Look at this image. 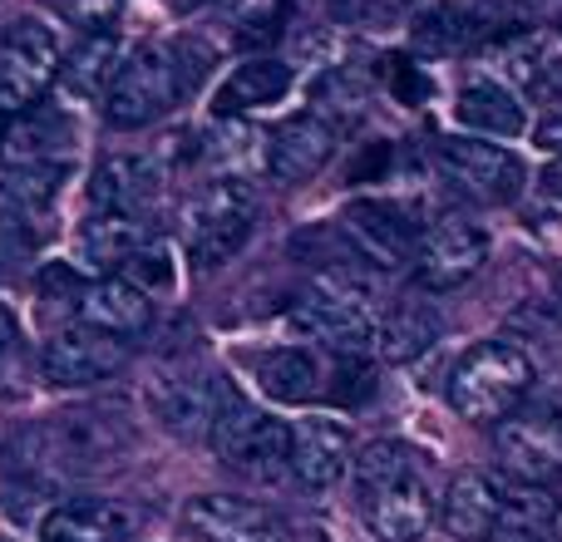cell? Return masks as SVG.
Instances as JSON below:
<instances>
[{
  "instance_id": "obj_39",
  "label": "cell",
  "mask_w": 562,
  "mask_h": 542,
  "mask_svg": "<svg viewBox=\"0 0 562 542\" xmlns=\"http://www.w3.org/2000/svg\"><path fill=\"white\" fill-rule=\"evenodd\" d=\"M40 291H45V296H59V291H69V296H75L79 291V276H75V267H45L40 271Z\"/></svg>"
},
{
  "instance_id": "obj_3",
  "label": "cell",
  "mask_w": 562,
  "mask_h": 542,
  "mask_svg": "<svg viewBox=\"0 0 562 542\" xmlns=\"http://www.w3.org/2000/svg\"><path fill=\"white\" fill-rule=\"evenodd\" d=\"M291 320H296L301 336L330 340V346H370L380 316H375V296H370L366 281L330 267L306 281V291L291 306Z\"/></svg>"
},
{
  "instance_id": "obj_5",
  "label": "cell",
  "mask_w": 562,
  "mask_h": 542,
  "mask_svg": "<svg viewBox=\"0 0 562 542\" xmlns=\"http://www.w3.org/2000/svg\"><path fill=\"white\" fill-rule=\"evenodd\" d=\"M188 94L183 69L173 59V45H144L119 65L114 84L104 94V118L114 128H144L164 118Z\"/></svg>"
},
{
  "instance_id": "obj_15",
  "label": "cell",
  "mask_w": 562,
  "mask_h": 542,
  "mask_svg": "<svg viewBox=\"0 0 562 542\" xmlns=\"http://www.w3.org/2000/svg\"><path fill=\"white\" fill-rule=\"evenodd\" d=\"M336 154V124L311 114H291L286 124H277L272 144H267V173L277 183H311Z\"/></svg>"
},
{
  "instance_id": "obj_11",
  "label": "cell",
  "mask_w": 562,
  "mask_h": 542,
  "mask_svg": "<svg viewBox=\"0 0 562 542\" xmlns=\"http://www.w3.org/2000/svg\"><path fill=\"white\" fill-rule=\"evenodd\" d=\"M124 360H128L124 340L104 336V330H89V326L59 330V336L40 350V370H45V380L59 389L99 385V380H109L114 370H124Z\"/></svg>"
},
{
  "instance_id": "obj_31",
  "label": "cell",
  "mask_w": 562,
  "mask_h": 542,
  "mask_svg": "<svg viewBox=\"0 0 562 542\" xmlns=\"http://www.w3.org/2000/svg\"><path fill=\"white\" fill-rule=\"evenodd\" d=\"M138 247H144V227H138V217L99 213V217H89L85 233H79V257L94 262V267H124Z\"/></svg>"
},
{
  "instance_id": "obj_7",
  "label": "cell",
  "mask_w": 562,
  "mask_h": 542,
  "mask_svg": "<svg viewBox=\"0 0 562 542\" xmlns=\"http://www.w3.org/2000/svg\"><path fill=\"white\" fill-rule=\"evenodd\" d=\"M494 444H498L508 478H524V484H538V488L562 478V415L558 409L518 405L514 415L494 425Z\"/></svg>"
},
{
  "instance_id": "obj_18",
  "label": "cell",
  "mask_w": 562,
  "mask_h": 542,
  "mask_svg": "<svg viewBox=\"0 0 562 542\" xmlns=\"http://www.w3.org/2000/svg\"><path fill=\"white\" fill-rule=\"evenodd\" d=\"M154 320V301L124 276H104L79 291V326L104 330V336H144Z\"/></svg>"
},
{
  "instance_id": "obj_19",
  "label": "cell",
  "mask_w": 562,
  "mask_h": 542,
  "mask_svg": "<svg viewBox=\"0 0 562 542\" xmlns=\"http://www.w3.org/2000/svg\"><path fill=\"white\" fill-rule=\"evenodd\" d=\"M134 538V513L109 498H79L59 504L40 523V542H128Z\"/></svg>"
},
{
  "instance_id": "obj_4",
  "label": "cell",
  "mask_w": 562,
  "mask_h": 542,
  "mask_svg": "<svg viewBox=\"0 0 562 542\" xmlns=\"http://www.w3.org/2000/svg\"><path fill=\"white\" fill-rule=\"evenodd\" d=\"M207 444L217 449V459L227 468H243L252 478H277L291 468V425H281L272 415H257L233 385L223 389Z\"/></svg>"
},
{
  "instance_id": "obj_17",
  "label": "cell",
  "mask_w": 562,
  "mask_h": 542,
  "mask_svg": "<svg viewBox=\"0 0 562 542\" xmlns=\"http://www.w3.org/2000/svg\"><path fill=\"white\" fill-rule=\"evenodd\" d=\"M350 468V434L336 419H301L291 429V474L301 488L326 494L330 484H340V474Z\"/></svg>"
},
{
  "instance_id": "obj_23",
  "label": "cell",
  "mask_w": 562,
  "mask_h": 542,
  "mask_svg": "<svg viewBox=\"0 0 562 542\" xmlns=\"http://www.w3.org/2000/svg\"><path fill=\"white\" fill-rule=\"evenodd\" d=\"M291 65L286 59H272V55H257V59H243V65L233 69V75L223 79V89H217L213 109L223 118L233 114H247V109H262V104H277V99L291 94Z\"/></svg>"
},
{
  "instance_id": "obj_33",
  "label": "cell",
  "mask_w": 562,
  "mask_h": 542,
  "mask_svg": "<svg viewBox=\"0 0 562 542\" xmlns=\"http://www.w3.org/2000/svg\"><path fill=\"white\" fill-rule=\"evenodd\" d=\"M518 75L528 79V89L548 99V104H562V39H528L518 49Z\"/></svg>"
},
{
  "instance_id": "obj_9",
  "label": "cell",
  "mask_w": 562,
  "mask_h": 542,
  "mask_svg": "<svg viewBox=\"0 0 562 542\" xmlns=\"http://www.w3.org/2000/svg\"><path fill=\"white\" fill-rule=\"evenodd\" d=\"M59 75V45L45 25L15 20L0 35V114H20L49 89Z\"/></svg>"
},
{
  "instance_id": "obj_1",
  "label": "cell",
  "mask_w": 562,
  "mask_h": 542,
  "mask_svg": "<svg viewBox=\"0 0 562 542\" xmlns=\"http://www.w3.org/2000/svg\"><path fill=\"white\" fill-rule=\"evenodd\" d=\"M538 370L528 350L508 346V340H484L474 346L449 375V405L474 425H498L528 399Z\"/></svg>"
},
{
  "instance_id": "obj_42",
  "label": "cell",
  "mask_w": 562,
  "mask_h": 542,
  "mask_svg": "<svg viewBox=\"0 0 562 542\" xmlns=\"http://www.w3.org/2000/svg\"><path fill=\"white\" fill-rule=\"evenodd\" d=\"M173 10H193V5H203V0H168Z\"/></svg>"
},
{
  "instance_id": "obj_25",
  "label": "cell",
  "mask_w": 562,
  "mask_h": 542,
  "mask_svg": "<svg viewBox=\"0 0 562 542\" xmlns=\"http://www.w3.org/2000/svg\"><path fill=\"white\" fill-rule=\"evenodd\" d=\"M252 380L262 385V395L281 399V405H306L321 389V360L301 346H277V350H257L247 355Z\"/></svg>"
},
{
  "instance_id": "obj_41",
  "label": "cell",
  "mask_w": 562,
  "mask_h": 542,
  "mask_svg": "<svg viewBox=\"0 0 562 542\" xmlns=\"http://www.w3.org/2000/svg\"><path fill=\"white\" fill-rule=\"evenodd\" d=\"M10 330H15V320H10V310H5V306H0V350H5V346H10Z\"/></svg>"
},
{
  "instance_id": "obj_34",
  "label": "cell",
  "mask_w": 562,
  "mask_h": 542,
  "mask_svg": "<svg viewBox=\"0 0 562 542\" xmlns=\"http://www.w3.org/2000/svg\"><path fill=\"white\" fill-rule=\"evenodd\" d=\"M217 10H223L227 25H233L237 39H247V45H257V39H272V35H277L281 0H217Z\"/></svg>"
},
{
  "instance_id": "obj_21",
  "label": "cell",
  "mask_w": 562,
  "mask_h": 542,
  "mask_svg": "<svg viewBox=\"0 0 562 542\" xmlns=\"http://www.w3.org/2000/svg\"><path fill=\"white\" fill-rule=\"evenodd\" d=\"M439 523H445L449 538L459 542H484L498 528V488L494 474H479V468H464V474L449 484L445 504H439Z\"/></svg>"
},
{
  "instance_id": "obj_32",
  "label": "cell",
  "mask_w": 562,
  "mask_h": 542,
  "mask_svg": "<svg viewBox=\"0 0 562 542\" xmlns=\"http://www.w3.org/2000/svg\"><path fill=\"white\" fill-rule=\"evenodd\" d=\"M415 449L400 444V439H375V444H366L360 454H350V484H356V498L375 494L380 484H390V478L409 474L415 468Z\"/></svg>"
},
{
  "instance_id": "obj_12",
  "label": "cell",
  "mask_w": 562,
  "mask_h": 542,
  "mask_svg": "<svg viewBox=\"0 0 562 542\" xmlns=\"http://www.w3.org/2000/svg\"><path fill=\"white\" fill-rule=\"evenodd\" d=\"M227 380L217 375H193V370H173L148 385V405H154L158 425L178 439H207L213 434L217 405H223Z\"/></svg>"
},
{
  "instance_id": "obj_37",
  "label": "cell",
  "mask_w": 562,
  "mask_h": 542,
  "mask_svg": "<svg viewBox=\"0 0 562 542\" xmlns=\"http://www.w3.org/2000/svg\"><path fill=\"white\" fill-rule=\"evenodd\" d=\"M330 15L350 30H375L395 15V0H330Z\"/></svg>"
},
{
  "instance_id": "obj_6",
  "label": "cell",
  "mask_w": 562,
  "mask_h": 542,
  "mask_svg": "<svg viewBox=\"0 0 562 542\" xmlns=\"http://www.w3.org/2000/svg\"><path fill=\"white\" fill-rule=\"evenodd\" d=\"M439 183L479 207H504L524 193V158L488 138H445L435 148Z\"/></svg>"
},
{
  "instance_id": "obj_10",
  "label": "cell",
  "mask_w": 562,
  "mask_h": 542,
  "mask_svg": "<svg viewBox=\"0 0 562 542\" xmlns=\"http://www.w3.org/2000/svg\"><path fill=\"white\" fill-rule=\"evenodd\" d=\"M340 233H346L350 252L360 262L380 267V271H400V267H415V247H419V233L395 203H350L340 213Z\"/></svg>"
},
{
  "instance_id": "obj_27",
  "label": "cell",
  "mask_w": 562,
  "mask_h": 542,
  "mask_svg": "<svg viewBox=\"0 0 562 542\" xmlns=\"http://www.w3.org/2000/svg\"><path fill=\"white\" fill-rule=\"evenodd\" d=\"M494 488H498V528L494 533H514V538L533 542L558 523V504L548 498V488L524 484V478H508V474H494Z\"/></svg>"
},
{
  "instance_id": "obj_30",
  "label": "cell",
  "mask_w": 562,
  "mask_h": 542,
  "mask_svg": "<svg viewBox=\"0 0 562 542\" xmlns=\"http://www.w3.org/2000/svg\"><path fill=\"white\" fill-rule=\"evenodd\" d=\"M203 163L217 168V178H243L247 183L252 168H267V144L257 128L237 124V118H223V124L203 138Z\"/></svg>"
},
{
  "instance_id": "obj_14",
  "label": "cell",
  "mask_w": 562,
  "mask_h": 542,
  "mask_svg": "<svg viewBox=\"0 0 562 542\" xmlns=\"http://www.w3.org/2000/svg\"><path fill=\"white\" fill-rule=\"evenodd\" d=\"M188 528L207 542H291L286 523L272 508L252 504V498H233V494H198L183 508Z\"/></svg>"
},
{
  "instance_id": "obj_35",
  "label": "cell",
  "mask_w": 562,
  "mask_h": 542,
  "mask_svg": "<svg viewBox=\"0 0 562 542\" xmlns=\"http://www.w3.org/2000/svg\"><path fill=\"white\" fill-rule=\"evenodd\" d=\"M55 10H59V15H65L75 30H85V35H104V30L119 20L124 0H55Z\"/></svg>"
},
{
  "instance_id": "obj_24",
  "label": "cell",
  "mask_w": 562,
  "mask_h": 542,
  "mask_svg": "<svg viewBox=\"0 0 562 542\" xmlns=\"http://www.w3.org/2000/svg\"><path fill=\"white\" fill-rule=\"evenodd\" d=\"M435 340H439V310L425 306V301H405V306L385 310V316L375 320L370 346H375V355L385 360V365H409V360H419Z\"/></svg>"
},
{
  "instance_id": "obj_36",
  "label": "cell",
  "mask_w": 562,
  "mask_h": 542,
  "mask_svg": "<svg viewBox=\"0 0 562 542\" xmlns=\"http://www.w3.org/2000/svg\"><path fill=\"white\" fill-rule=\"evenodd\" d=\"M124 267H128L124 281H134L138 291H148V286H173V267H168V252H164V247H148V242H144Z\"/></svg>"
},
{
  "instance_id": "obj_13",
  "label": "cell",
  "mask_w": 562,
  "mask_h": 542,
  "mask_svg": "<svg viewBox=\"0 0 562 542\" xmlns=\"http://www.w3.org/2000/svg\"><path fill=\"white\" fill-rule=\"evenodd\" d=\"M360 513L380 542H419L435 523V488L425 484L419 468H409V474L390 478L375 494L360 498Z\"/></svg>"
},
{
  "instance_id": "obj_26",
  "label": "cell",
  "mask_w": 562,
  "mask_h": 542,
  "mask_svg": "<svg viewBox=\"0 0 562 542\" xmlns=\"http://www.w3.org/2000/svg\"><path fill=\"white\" fill-rule=\"evenodd\" d=\"M119 39L109 35H85L75 49H69L65 59H59V84H65V94L75 99H104L109 84H114L119 75Z\"/></svg>"
},
{
  "instance_id": "obj_2",
  "label": "cell",
  "mask_w": 562,
  "mask_h": 542,
  "mask_svg": "<svg viewBox=\"0 0 562 542\" xmlns=\"http://www.w3.org/2000/svg\"><path fill=\"white\" fill-rule=\"evenodd\" d=\"M252 217H257V203L243 178H213V183H203L183 207L188 257L207 271L233 262L247 247V237H252Z\"/></svg>"
},
{
  "instance_id": "obj_38",
  "label": "cell",
  "mask_w": 562,
  "mask_h": 542,
  "mask_svg": "<svg viewBox=\"0 0 562 542\" xmlns=\"http://www.w3.org/2000/svg\"><path fill=\"white\" fill-rule=\"evenodd\" d=\"M533 138H538V148H548V154H562V104H553L543 118H538Z\"/></svg>"
},
{
  "instance_id": "obj_8",
  "label": "cell",
  "mask_w": 562,
  "mask_h": 542,
  "mask_svg": "<svg viewBox=\"0 0 562 542\" xmlns=\"http://www.w3.org/2000/svg\"><path fill=\"white\" fill-rule=\"evenodd\" d=\"M488 262V233L464 217H439L425 227L415 247V281L425 291H459L464 281H474Z\"/></svg>"
},
{
  "instance_id": "obj_16",
  "label": "cell",
  "mask_w": 562,
  "mask_h": 542,
  "mask_svg": "<svg viewBox=\"0 0 562 542\" xmlns=\"http://www.w3.org/2000/svg\"><path fill=\"white\" fill-rule=\"evenodd\" d=\"M164 193V163L154 154H109L89 178V203L99 213L138 217Z\"/></svg>"
},
{
  "instance_id": "obj_43",
  "label": "cell",
  "mask_w": 562,
  "mask_h": 542,
  "mask_svg": "<svg viewBox=\"0 0 562 542\" xmlns=\"http://www.w3.org/2000/svg\"><path fill=\"white\" fill-rule=\"evenodd\" d=\"M533 542H548V538H533Z\"/></svg>"
},
{
  "instance_id": "obj_22",
  "label": "cell",
  "mask_w": 562,
  "mask_h": 542,
  "mask_svg": "<svg viewBox=\"0 0 562 542\" xmlns=\"http://www.w3.org/2000/svg\"><path fill=\"white\" fill-rule=\"evenodd\" d=\"M454 114H459V124L484 138H518L528 128L518 94L508 84H498V79H469L454 99Z\"/></svg>"
},
{
  "instance_id": "obj_28",
  "label": "cell",
  "mask_w": 562,
  "mask_h": 542,
  "mask_svg": "<svg viewBox=\"0 0 562 542\" xmlns=\"http://www.w3.org/2000/svg\"><path fill=\"white\" fill-rule=\"evenodd\" d=\"M59 183H65V168L49 163H20L0 173V213L20 217V223H35V217H49L59 197Z\"/></svg>"
},
{
  "instance_id": "obj_20",
  "label": "cell",
  "mask_w": 562,
  "mask_h": 542,
  "mask_svg": "<svg viewBox=\"0 0 562 542\" xmlns=\"http://www.w3.org/2000/svg\"><path fill=\"white\" fill-rule=\"evenodd\" d=\"M69 144H75V124H69V118L59 114V109L35 104V109H25V114H20L15 124H10L0 158H5V168H20V163L65 168Z\"/></svg>"
},
{
  "instance_id": "obj_40",
  "label": "cell",
  "mask_w": 562,
  "mask_h": 542,
  "mask_svg": "<svg viewBox=\"0 0 562 542\" xmlns=\"http://www.w3.org/2000/svg\"><path fill=\"white\" fill-rule=\"evenodd\" d=\"M548 193L562 197V154L553 158V168H548Z\"/></svg>"
},
{
  "instance_id": "obj_44",
  "label": "cell",
  "mask_w": 562,
  "mask_h": 542,
  "mask_svg": "<svg viewBox=\"0 0 562 542\" xmlns=\"http://www.w3.org/2000/svg\"><path fill=\"white\" fill-rule=\"evenodd\" d=\"M558 518H562V513H558Z\"/></svg>"
},
{
  "instance_id": "obj_29",
  "label": "cell",
  "mask_w": 562,
  "mask_h": 542,
  "mask_svg": "<svg viewBox=\"0 0 562 542\" xmlns=\"http://www.w3.org/2000/svg\"><path fill=\"white\" fill-rule=\"evenodd\" d=\"M479 35H484V20L469 5H449V0L429 5L425 15L409 25V39H415V49H425V55H459V49H469Z\"/></svg>"
}]
</instances>
